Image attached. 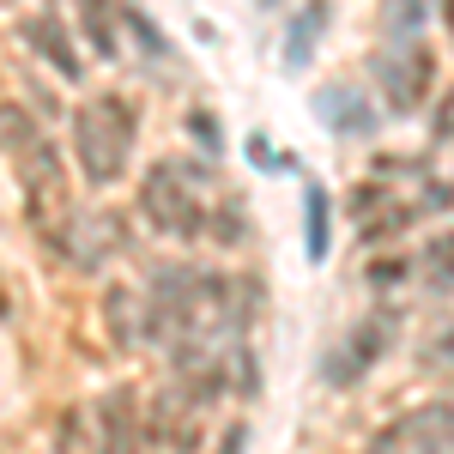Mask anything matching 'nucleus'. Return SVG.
<instances>
[{
    "label": "nucleus",
    "instance_id": "22",
    "mask_svg": "<svg viewBox=\"0 0 454 454\" xmlns=\"http://www.w3.org/2000/svg\"><path fill=\"white\" fill-rule=\"evenodd\" d=\"M0 315H6V279H0Z\"/></svg>",
    "mask_w": 454,
    "mask_h": 454
},
{
    "label": "nucleus",
    "instance_id": "10",
    "mask_svg": "<svg viewBox=\"0 0 454 454\" xmlns=\"http://www.w3.org/2000/svg\"><path fill=\"white\" fill-rule=\"evenodd\" d=\"M140 315H145L140 291H128V285H109L104 291V321H109V340L115 346H134L140 340Z\"/></svg>",
    "mask_w": 454,
    "mask_h": 454
},
{
    "label": "nucleus",
    "instance_id": "14",
    "mask_svg": "<svg viewBox=\"0 0 454 454\" xmlns=\"http://www.w3.org/2000/svg\"><path fill=\"white\" fill-rule=\"evenodd\" d=\"M85 36H91L98 55H115V12H109V0H85Z\"/></svg>",
    "mask_w": 454,
    "mask_h": 454
},
{
    "label": "nucleus",
    "instance_id": "5",
    "mask_svg": "<svg viewBox=\"0 0 454 454\" xmlns=\"http://www.w3.org/2000/svg\"><path fill=\"white\" fill-rule=\"evenodd\" d=\"M387 340H394V315H364L346 340H340V351L327 357V370H321L327 387H357L376 370V357L387 351Z\"/></svg>",
    "mask_w": 454,
    "mask_h": 454
},
{
    "label": "nucleus",
    "instance_id": "6",
    "mask_svg": "<svg viewBox=\"0 0 454 454\" xmlns=\"http://www.w3.org/2000/svg\"><path fill=\"white\" fill-rule=\"evenodd\" d=\"M140 430L145 424H140L134 394H128V387H109L104 400H98V442H104V454H128Z\"/></svg>",
    "mask_w": 454,
    "mask_h": 454
},
{
    "label": "nucleus",
    "instance_id": "2",
    "mask_svg": "<svg viewBox=\"0 0 454 454\" xmlns=\"http://www.w3.org/2000/svg\"><path fill=\"white\" fill-rule=\"evenodd\" d=\"M140 212L152 218V231H164L176 243H194L200 231H207V207H200V194H194V176L188 164H176V158H158L140 182Z\"/></svg>",
    "mask_w": 454,
    "mask_h": 454
},
{
    "label": "nucleus",
    "instance_id": "7",
    "mask_svg": "<svg viewBox=\"0 0 454 454\" xmlns=\"http://www.w3.org/2000/svg\"><path fill=\"white\" fill-rule=\"evenodd\" d=\"M315 109H321V121H327L333 134H351V140H364V134L376 128V109L364 104L351 85H327V91L315 98Z\"/></svg>",
    "mask_w": 454,
    "mask_h": 454
},
{
    "label": "nucleus",
    "instance_id": "19",
    "mask_svg": "<svg viewBox=\"0 0 454 454\" xmlns=\"http://www.w3.org/2000/svg\"><path fill=\"white\" fill-rule=\"evenodd\" d=\"M436 140H454V91H449V104H442V115H436Z\"/></svg>",
    "mask_w": 454,
    "mask_h": 454
},
{
    "label": "nucleus",
    "instance_id": "17",
    "mask_svg": "<svg viewBox=\"0 0 454 454\" xmlns=\"http://www.w3.org/2000/svg\"><path fill=\"white\" fill-rule=\"evenodd\" d=\"M243 449H248V430H243V424H231V430L218 436V454H243Z\"/></svg>",
    "mask_w": 454,
    "mask_h": 454
},
{
    "label": "nucleus",
    "instance_id": "16",
    "mask_svg": "<svg viewBox=\"0 0 454 454\" xmlns=\"http://www.w3.org/2000/svg\"><path fill=\"white\" fill-rule=\"evenodd\" d=\"M309 261H327V194L309 188Z\"/></svg>",
    "mask_w": 454,
    "mask_h": 454
},
{
    "label": "nucleus",
    "instance_id": "9",
    "mask_svg": "<svg viewBox=\"0 0 454 454\" xmlns=\"http://www.w3.org/2000/svg\"><path fill=\"white\" fill-rule=\"evenodd\" d=\"M25 43H31V49L55 73H61V79H79V73H85V67H79V55L67 49V31H61L55 19H43V12H36V19H25Z\"/></svg>",
    "mask_w": 454,
    "mask_h": 454
},
{
    "label": "nucleus",
    "instance_id": "12",
    "mask_svg": "<svg viewBox=\"0 0 454 454\" xmlns=\"http://www.w3.org/2000/svg\"><path fill=\"white\" fill-rule=\"evenodd\" d=\"M43 134H36V115L25 104H12V98H0V152H25V145H36Z\"/></svg>",
    "mask_w": 454,
    "mask_h": 454
},
{
    "label": "nucleus",
    "instance_id": "15",
    "mask_svg": "<svg viewBox=\"0 0 454 454\" xmlns=\"http://www.w3.org/2000/svg\"><path fill=\"white\" fill-rule=\"evenodd\" d=\"M424 12H430V0H387V36L412 43L419 25H424Z\"/></svg>",
    "mask_w": 454,
    "mask_h": 454
},
{
    "label": "nucleus",
    "instance_id": "20",
    "mask_svg": "<svg viewBox=\"0 0 454 454\" xmlns=\"http://www.w3.org/2000/svg\"><path fill=\"white\" fill-rule=\"evenodd\" d=\"M370 279H376V285H394V279H400V261H376V267H370Z\"/></svg>",
    "mask_w": 454,
    "mask_h": 454
},
{
    "label": "nucleus",
    "instance_id": "8",
    "mask_svg": "<svg viewBox=\"0 0 454 454\" xmlns=\"http://www.w3.org/2000/svg\"><path fill=\"white\" fill-rule=\"evenodd\" d=\"M19 176H25V188H31V200L36 207H43V200H49V207H61V188H67V182H61V158H55V145H25V152H19Z\"/></svg>",
    "mask_w": 454,
    "mask_h": 454
},
{
    "label": "nucleus",
    "instance_id": "21",
    "mask_svg": "<svg viewBox=\"0 0 454 454\" xmlns=\"http://www.w3.org/2000/svg\"><path fill=\"white\" fill-rule=\"evenodd\" d=\"M442 25H449V43H454V0H442Z\"/></svg>",
    "mask_w": 454,
    "mask_h": 454
},
{
    "label": "nucleus",
    "instance_id": "4",
    "mask_svg": "<svg viewBox=\"0 0 454 454\" xmlns=\"http://www.w3.org/2000/svg\"><path fill=\"white\" fill-rule=\"evenodd\" d=\"M370 454H454V406H412L406 419L376 430Z\"/></svg>",
    "mask_w": 454,
    "mask_h": 454
},
{
    "label": "nucleus",
    "instance_id": "13",
    "mask_svg": "<svg viewBox=\"0 0 454 454\" xmlns=\"http://www.w3.org/2000/svg\"><path fill=\"white\" fill-rule=\"evenodd\" d=\"M424 279L436 291H454V231H442L436 243L424 248Z\"/></svg>",
    "mask_w": 454,
    "mask_h": 454
},
{
    "label": "nucleus",
    "instance_id": "3",
    "mask_svg": "<svg viewBox=\"0 0 454 454\" xmlns=\"http://www.w3.org/2000/svg\"><path fill=\"white\" fill-rule=\"evenodd\" d=\"M376 79H382V91H387V109L394 115H412L430 98V85H436V49L400 43V49L376 55Z\"/></svg>",
    "mask_w": 454,
    "mask_h": 454
},
{
    "label": "nucleus",
    "instance_id": "11",
    "mask_svg": "<svg viewBox=\"0 0 454 454\" xmlns=\"http://www.w3.org/2000/svg\"><path fill=\"white\" fill-rule=\"evenodd\" d=\"M321 31H327V6H321V0H309V6L291 19V31H285V67H291V73H297V67L315 55Z\"/></svg>",
    "mask_w": 454,
    "mask_h": 454
},
{
    "label": "nucleus",
    "instance_id": "18",
    "mask_svg": "<svg viewBox=\"0 0 454 454\" xmlns=\"http://www.w3.org/2000/svg\"><path fill=\"white\" fill-rule=\"evenodd\" d=\"M188 128L207 140V152H218V128H212V115H188Z\"/></svg>",
    "mask_w": 454,
    "mask_h": 454
},
{
    "label": "nucleus",
    "instance_id": "23",
    "mask_svg": "<svg viewBox=\"0 0 454 454\" xmlns=\"http://www.w3.org/2000/svg\"><path fill=\"white\" fill-rule=\"evenodd\" d=\"M254 6H279V0H254Z\"/></svg>",
    "mask_w": 454,
    "mask_h": 454
},
{
    "label": "nucleus",
    "instance_id": "1",
    "mask_svg": "<svg viewBox=\"0 0 454 454\" xmlns=\"http://www.w3.org/2000/svg\"><path fill=\"white\" fill-rule=\"evenodd\" d=\"M134 104L128 98H98V104H85L79 115H73V158H79V170H85V182H98V188H109L115 176L128 170V145H134Z\"/></svg>",
    "mask_w": 454,
    "mask_h": 454
}]
</instances>
